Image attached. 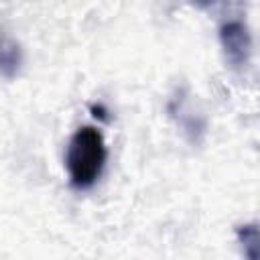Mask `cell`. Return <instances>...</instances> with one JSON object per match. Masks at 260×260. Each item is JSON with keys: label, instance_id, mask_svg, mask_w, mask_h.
Listing matches in <instances>:
<instances>
[{"label": "cell", "instance_id": "cell-3", "mask_svg": "<svg viewBox=\"0 0 260 260\" xmlns=\"http://www.w3.org/2000/svg\"><path fill=\"white\" fill-rule=\"evenodd\" d=\"M167 110H169V116L175 118L177 124L183 128V132H185L193 142H199V138H201L203 132H205V122H203L197 114H193V110H191L189 104H187V98H185L183 93H177L175 98H171Z\"/></svg>", "mask_w": 260, "mask_h": 260}, {"label": "cell", "instance_id": "cell-5", "mask_svg": "<svg viewBox=\"0 0 260 260\" xmlns=\"http://www.w3.org/2000/svg\"><path fill=\"white\" fill-rule=\"evenodd\" d=\"M236 238L238 244L242 246V252L246 258L250 260H258L260 258V230L258 223H242L236 228Z\"/></svg>", "mask_w": 260, "mask_h": 260}, {"label": "cell", "instance_id": "cell-7", "mask_svg": "<svg viewBox=\"0 0 260 260\" xmlns=\"http://www.w3.org/2000/svg\"><path fill=\"white\" fill-rule=\"evenodd\" d=\"M193 6H197V8H209V6H213V4H217L219 0H189Z\"/></svg>", "mask_w": 260, "mask_h": 260}, {"label": "cell", "instance_id": "cell-1", "mask_svg": "<svg viewBox=\"0 0 260 260\" xmlns=\"http://www.w3.org/2000/svg\"><path fill=\"white\" fill-rule=\"evenodd\" d=\"M108 148L104 134L95 126H79L65 148V171L75 191H89L104 175Z\"/></svg>", "mask_w": 260, "mask_h": 260}, {"label": "cell", "instance_id": "cell-4", "mask_svg": "<svg viewBox=\"0 0 260 260\" xmlns=\"http://www.w3.org/2000/svg\"><path fill=\"white\" fill-rule=\"evenodd\" d=\"M22 47L16 39L6 32H0V75L6 79H14L22 69Z\"/></svg>", "mask_w": 260, "mask_h": 260}, {"label": "cell", "instance_id": "cell-2", "mask_svg": "<svg viewBox=\"0 0 260 260\" xmlns=\"http://www.w3.org/2000/svg\"><path fill=\"white\" fill-rule=\"evenodd\" d=\"M219 45L225 63L234 71H242L252 59V32L242 18H225L219 24Z\"/></svg>", "mask_w": 260, "mask_h": 260}, {"label": "cell", "instance_id": "cell-6", "mask_svg": "<svg viewBox=\"0 0 260 260\" xmlns=\"http://www.w3.org/2000/svg\"><path fill=\"white\" fill-rule=\"evenodd\" d=\"M89 110H91V114H93L98 120L108 122V114H110V112H108V108H106L104 104H91V108H89Z\"/></svg>", "mask_w": 260, "mask_h": 260}]
</instances>
